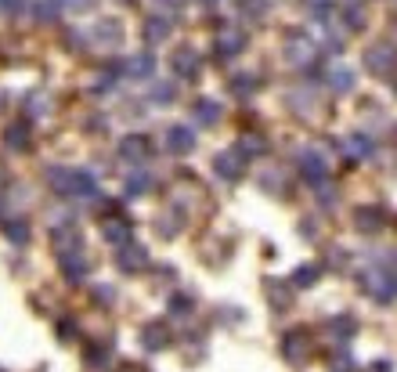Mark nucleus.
Masks as SVG:
<instances>
[{"instance_id": "obj_1", "label": "nucleus", "mask_w": 397, "mask_h": 372, "mask_svg": "<svg viewBox=\"0 0 397 372\" xmlns=\"http://www.w3.org/2000/svg\"><path fill=\"white\" fill-rule=\"evenodd\" d=\"M51 188L62 196H76V199H94L98 196V181L83 174V170H51Z\"/></svg>"}, {"instance_id": "obj_2", "label": "nucleus", "mask_w": 397, "mask_h": 372, "mask_svg": "<svg viewBox=\"0 0 397 372\" xmlns=\"http://www.w3.org/2000/svg\"><path fill=\"white\" fill-rule=\"evenodd\" d=\"M199 51H192V47H181V51H173V58H170V69L177 73V76H185V80H192V76H199Z\"/></svg>"}, {"instance_id": "obj_3", "label": "nucleus", "mask_w": 397, "mask_h": 372, "mask_svg": "<svg viewBox=\"0 0 397 372\" xmlns=\"http://www.w3.org/2000/svg\"><path fill=\"white\" fill-rule=\"evenodd\" d=\"M369 286H372V293H376L383 304H390V296H393V268H390V264H379V268H372V275H369Z\"/></svg>"}, {"instance_id": "obj_4", "label": "nucleus", "mask_w": 397, "mask_h": 372, "mask_svg": "<svg viewBox=\"0 0 397 372\" xmlns=\"http://www.w3.org/2000/svg\"><path fill=\"white\" fill-rule=\"evenodd\" d=\"M242 170H246V156H242L238 148L221 152V156H217V174H221L224 181H238V177H242Z\"/></svg>"}, {"instance_id": "obj_5", "label": "nucleus", "mask_w": 397, "mask_h": 372, "mask_svg": "<svg viewBox=\"0 0 397 372\" xmlns=\"http://www.w3.org/2000/svg\"><path fill=\"white\" fill-rule=\"evenodd\" d=\"M300 167H303V177H307L311 184H322L329 177V167L322 160V152H303L300 156Z\"/></svg>"}, {"instance_id": "obj_6", "label": "nucleus", "mask_w": 397, "mask_h": 372, "mask_svg": "<svg viewBox=\"0 0 397 372\" xmlns=\"http://www.w3.org/2000/svg\"><path fill=\"white\" fill-rule=\"evenodd\" d=\"M369 69L379 73L383 80H390V73H393V47L390 44H379L369 51Z\"/></svg>"}, {"instance_id": "obj_7", "label": "nucleus", "mask_w": 397, "mask_h": 372, "mask_svg": "<svg viewBox=\"0 0 397 372\" xmlns=\"http://www.w3.org/2000/svg\"><path fill=\"white\" fill-rule=\"evenodd\" d=\"M166 148L177 152V156H185V152L195 148V134H192L188 127H170V131H166Z\"/></svg>"}, {"instance_id": "obj_8", "label": "nucleus", "mask_w": 397, "mask_h": 372, "mask_svg": "<svg viewBox=\"0 0 397 372\" xmlns=\"http://www.w3.org/2000/svg\"><path fill=\"white\" fill-rule=\"evenodd\" d=\"M166 340H170V329H166L163 322H152V325L141 329V344H145L148 351H163Z\"/></svg>"}, {"instance_id": "obj_9", "label": "nucleus", "mask_w": 397, "mask_h": 372, "mask_svg": "<svg viewBox=\"0 0 397 372\" xmlns=\"http://www.w3.org/2000/svg\"><path fill=\"white\" fill-rule=\"evenodd\" d=\"M119 156H123L127 163H141V160L148 156V141H145L141 134H130V138H123V145H119Z\"/></svg>"}, {"instance_id": "obj_10", "label": "nucleus", "mask_w": 397, "mask_h": 372, "mask_svg": "<svg viewBox=\"0 0 397 372\" xmlns=\"http://www.w3.org/2000/svg\"><path fill=\"white\" fill-rule=\"evenodd\" d=\"M145 260H148V253L141 250L138 242H123V246H119V264H123L127 271H138V268H145Z\"/></svg>"}, {"instance_id": "obj_11", "label": "nucleus", "mask_w": 397, "mask_h": 372, "mask_svg": "<svg viewBox=\"0 0 397 372\" xmlns=\"http://www.w3.org/2000/svg\"><path fill=\"white\" fill-rule=\"evenodd\" d=\"M166 37H170V18L156 15V18L145 22V40H148V44H163Z\"/></svg>"}, {"instance_id": "obj_12", "label": "nucleus", "mask_w": 397, "mask_h": 372, "mask_svg": "<svg viewBox=\"0 0 397 372\" xmlns=\"http://www.w3.org/2000/svg\"><path fill=\"white\" fill-rule=\"evenodd\" d=\"M286 54H289V61H293V66H303V61H311V58H314V44H307L303 37H293Z\"/></svg>"}, {"instance_id": "obj_13", "label": "nucleus", "mask_w": 397, "mask_h": 372, "mask_svg": "<svg viewBox=\"0 0 397 372\" xmlns=\"http://www.w3.org/2000/svg\"><path fill=\"white\" fill-rule=\"evenodd\" d=\"M62 271H66L69 278H83V275H87V260H83V253H80V250L62 253Z\"/></svg>"}, {"instance_id": "obj_14", "label": "nucleus", "mask_w": 397, "mask_h": 372, "mask_svg": "<svg viewBox=\"0 0 397 372\" xmlns=\"http://www.w3.org/2000/svg\"><path fill=\"white\" fill-rule=\"evenodd\" d=\"M152 69H156V61H152L148 54H138V58H130L127 76H130V80H148V76H152Z\"/></svg>"}, {"instance_id": "obj_15", "label": "nucleus", "mask_w": 397, "mask_h": 372, "mask_svg": "<svg viewBox=\"0 0 397 372\" xmlns=\"http://www.w3.org/2000/svg\"><path fill=\"white\" fill-rule=\"evenodd\" d=\"M242 44H246V37H242L238 29H228V33H221V40H217V51L221 54H238Z\"/></svg>"}, {"instance_id": "obj_16", "label": "nucleus", "mask_w": 397, "mask_h": 372, "mask_svg": "<svg viewBox=\"0 0 397 372\" xmlns=\"http://www.w3.org/2000/svg\"><path fill=\"white\" fill-rule=\"evenodd\" d=\"M347 156L350 160H365V156H372V141L369 138H361V134H354V138H347Z\"/></svg>"}, {"instance_id": "obj_17", "label": "nucleus", "mask_w": 397, "mask_h": 372, "mask_svg": "<svg viewBox=\"0 0 397 372\" xmlns=\"http://www.w3.org/2000/svg\"><path fill=\"white\" fill-rule=\"evenodd\" d=\"M105 239L116 242V246H123V242H130V228L123 221H112V224H105Z\"/></svg>"}, {"instance_id": "obj_18", "label": "nucleus", "mask_w": 397, "mask_h": 372, "mask_svg": "<svg viewBox=\"0 0 397 372\" xmlns=\"http://www.w3.org/2000/svg\"><path fill=\"white\" fill-rule=\"evenodd\" d=\"M217 116H221L217 102H195V119L199 123H217Z\"/></svg>"}, {"instance_id": "obj_19", "label": "nucleus", "mask_w": 397, "mask_h": 372, "mask_svg": "<svg viewBox=\"0 0 397 372\" xmlns=\"http://www.w3.org/2000/svg\"><path fill=\"white\" fill-rule=\"evenodd\" d=\"M293 282H296V286H311V282H318V264H307V268H300V271L293 275Z\"/></svg>"}, {"instance_id": "obj_20", "label": "nucleus", "mask_w": 397, "mask_h": 372, "mask_svg": "<svg viewBox=\"0 0 397 372\" xmlns=\"http://www.w3.org/2000/svg\"><path fill=\"white\" fill-rule=\"evenodd\" d=\"M329 76H332V80H329V83H332V87H336V90H350V87H354V76H350V73H347V69H332V73H329Z\"/></svg>"}, {"instance_id": "obj_21", "label": "nucleus", "mask_w": 397, "mask_h": 372, "mask_svg": "<svg viewBox=\"0 0 397 372\" xmlns=\"http://www.w3.org/2000/svg\"><path fill=\"white\" fill-rule=\"evenodd\" d=\"M148 188H152V177H148V174H134L130 184H127L130 196H141V192H148Z\"/></svg>"}, {"instance_id": "obj_22", "label": "nucleus", "mask_w": 397, "mask_h": 372, "mask_svg": "<svg viewBox=\"0 0 397 372\" xmlns=\"http://www.w3.org/2000/svg\"><path fill=\"white\" fill-rule=\"evenodd\" d=\"M358 224H361V228H379V224H383V213H379V210H372V213L361 210V213H358Z\"/></svg>"}, {"instance_id": "obj_23", "label": "nucleus", "mask_w": 397, "mask_h": 372, "mask_svg": "<svg viewBox=\"0 0 397 372\" xmlns=\"http://www.w3.org/2000/svg\"><path fill=\"white\" fill-rule=\"evenodd\" d=\"M8 239H11V242H18V246H22V242H25V239H29V228H25V224H22V221H11V224H8Z\"/></svg>"}, {"instance_id": "obj_24", "label": "nucleus", "mask_w": 397, "mask_h": 372, "mask_svg": "<svg viewBox=\"0 0 397 372\" xmlns=\"http://www.w3.org/2000/svg\"><path fill=\"white\" fill-rule=\"evenodd\" d=\"M25 141H29L25 127H11V131H8V145H11V148H25Z\"/></svg>"}, {"instance_id": "obj_25", "label": "nucleus", "mask_w": 397, "mask_h": 372, "mask_svg": "<svg viewBox=\"0 0 397 372\" xmlns=\"http://www.w3.org/2000/svg\"><path fill=\"white\" fill-rule=\"evenodd\" d=\"M69 11H83V8H94V0H62Z\"/></svg>"}, {"instance_id": "obj_26", "label": "nucleus", "mask_w": 397, "mask_h": 372, "mask_svg": "<svg viewBox=\"0 0 397 372\" xmlns=\"http://www.w3.org/2000/svg\"><path fill=\"white\" fill-rule=\"evenodd\" d=\"M18 8V0H0V11H15Z\"/></svg>"}, {"instance_id": "obj_27", "label": "nucleus", "mask_w": 397, "mask_h": 372, "mask_svg": "<svg viewBox=\"0 0 397 372\" xmlns=\"http://www.w3.org/2000/svg\"><path fill=\"white\" fill-rule=\"evenodd\" d=\"M376 372H390V365L386 361H376Z\"/></svg>"}, {"instance_id": "obj_28", "label": "nucleus", "mask_w": 397, "mask_h": 372, "mask_svg": "<svg viewBox=\"0 0 397 372\" xmlns=\"http://www.w3.org/2000/svg\"><path fill=\"white\" fill-rule=\"evenodd\" d=\"M159 4H173V8H181V4H185V0H159Z\"/></svg>"}, {"instance_id": "obj_29", "label": "nucleus", "mask_w": 397, "mask_h": 372, "mask_svg": "<svg viewBox=\"0 0 397 372\" xmlns=\"http://www.w3.org/2000/svg\"><path fill=\"white\" fill-rule=\"evenodd\" d=\"M202 4H217V0H202Z\"/></svg>"}]
</instances>
